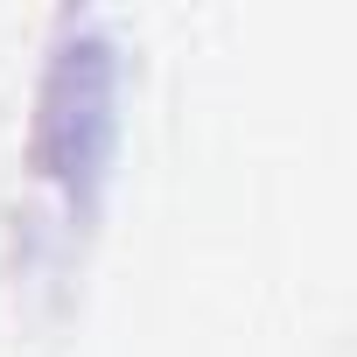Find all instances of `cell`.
I'll list each match as a JSON object with an SVG mask.
<instances>
[{
	"label": "cell",
	"mask_w": 357,
	"mask_h": 357,
	"mask_svg": "<svg viewBox=\"0 0 357 357\" xmlns=\"http://www.w3.org/2000/svg\"><path fill=\"white\" fill-rule=\"evenodd\" d=\"M112 140V56L77 36L50 56L43 84V119H36V154L56 183H91Z\"/></svg>",
	"instance_id": "cell-1"
}]
</instances>
